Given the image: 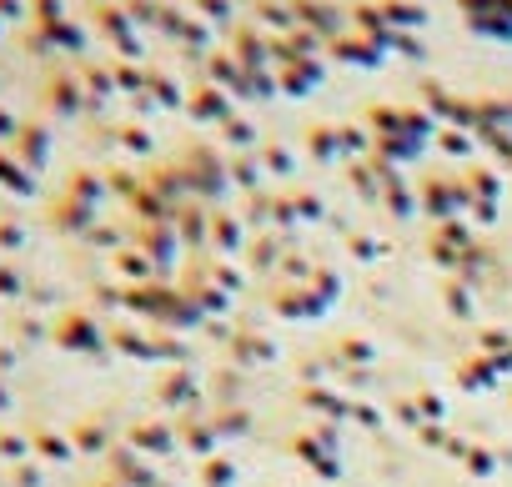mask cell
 <instances>
[{
	"mask_svg": "<svg viewBox=\"0 0 512 487\" xmlns=\"http://www.w3.org/2000/svg\"><path fill=\"white\" fill-rule=\"evenodd\" d=\"M0 181H6V186H26V181L11 171V161H0Z\"/></svg>",
	"mask_w": 512,
	"mask_h": 487,
	"instance_id": "1",
	"label": "cell"
},
{
	"mask_svg": "<svg viewBox=\"0 0 512 487\" xmlns=\"http://www.w3.org/2000/svg\"><path fill=\"white\" fill-rule=\"evenodd\" d=\"M6 126H11V121H6V116H0V131H6Z\"/></svg>",
	"mask_w": 512,
	"mask_h": 487,
	"instance_id": "2",
	"label": "cell"
}]
</instances>
